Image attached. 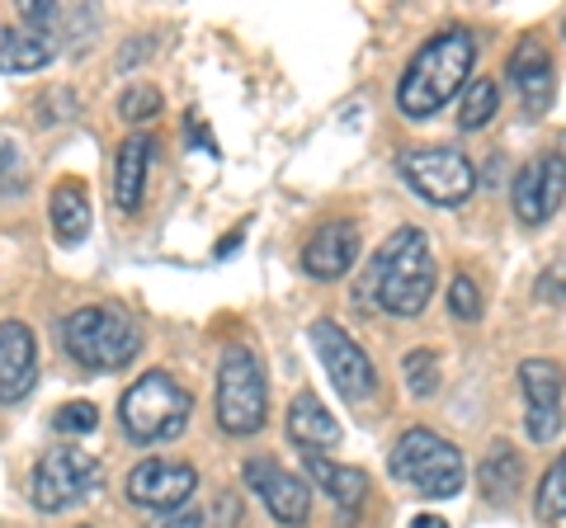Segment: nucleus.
Instances as JSON below:
<instances>
[{"mask_svg":"<svg viewBox=\"0 0 566 528\" xmlns=\"http://www.w3.org/2000/svg\"><path fill=\"white\" fill-rule=\"evenodd\" d=\"M430 293H434V251L420 226H401L368 260V270L354 284V303H368L387 316H420Z\"/></svg>","mask_w":566,"mask_h":528,"instance_id":"f257e3e1","label":"nucleus"},{"mask_svg":"<svg viewBox=\"0 0 566 528\" xmlns=\"http://www.w3.org/2000/svg\"><path fill=\"white\" fill-rule=\"evenodd\" d=\"M472 62H476V39L468 29L434 33V39L411 57V66H406V76L397 85V109L411 123L434 118L468 85Z\"/></svg>","mask_w":566,"mask_h":528,"instance_id":"f03ea898","label":"nucleus"},{"mask_svg":"<svg viewBox=\"0 0 566 528\" xmlns=\"http://www.w3.org/2000/svg\"><path fill=\"white\" fill-rule=\"evenodd\" d=\"M62 345L91 373H114V368L133 363L142 349V326L123 307H76L62 321Z\"/></svg>","mask_w":566,"mask_h":528,"instance_id":"7ed1b4c3","label":"nucleus"},{"mask_svg":"<svg viewBox=\"0 0 566 528\" xmlns=\"http://www.w3.org/2000/svg\"><path fill=\"white\" fill-rule=\"evenodd\" d=\"M387 472L397 482L416 486L420 496L430 500H453L458 490L468 486V463L444 434L434 430H406L397 444H392V457H387Z\"/></svg>","mask_w":566,"mask_h":528,"instance_id":"20e7f679","label":"nucleus"},{"mask_svg":"<svg viewBox=\"0 0 566 528\" xmlns=\"http://www.w3.org/2000/svg\"><path fill=\"white\" fill-rule=\"evenodd\" d=\"M189 411H193V397L166 373V368L142 373L128 392L118 397V420H123V434H128L133 444H161V439H175L185 430Z\"/></svg>","mask_w":566,"mask_h":528,"instance_id":"39448f33","label":"nucleus"},{"mask_svg":"<svg viewBox=\"0 0 566 528\" xmlns=\"http://www.w3.org/2000/svg\"><path fill=\"white\" fill-rule=\"evenodd\" d=\"M270 420V387L251 345H227L218 363V425L227 434H260Z\"/></svg>","mask_w":566,"mask_h":528,"instance_id":"423d86ee","label":"nucleus"},{"mask_svg":"<svg viewBox=\"0 0 566 528\" xmlns=\"http://www.w3.org/2000/svg\"><path fill=\"white\" fill-rule=\"evenodd\" d=\"M104 482V467L95 463L91 453L81 448H52L39 457L33 467V482H29V496L43 515H57V509H71L81 500H91Z\"/></svg>","mask_w":566,"mask_h":528,"instance_id":"0eeeda50","label":"nucleus"},{"mask_svg":"<svg viewBox=\"0 0 566 528\" xmlns=\"http://www.w3.org/2000/svg\"><path fill=\"white\" fill-rule=\"evenodd\" d=\"M401 180L411 184L424 203L434 208H458L472 199L476 170L458 147H416L401 156Z\"/></svg>","mask_w":566,"mask_h":528,"instance_id":"6e6552de","label":"nucleus"},{"mask_svg":"<svg viewBox=\"0 0 566 528\" xmlns=\"http://www.w3.org/2000/svg\"><path fill=\"white\" fill-rule=\"evenodd\" d=\"M312 345H316V359H322L326 368V378L335 382V392H340L345 401H368L378 392V368L374 359L364 355L359 345H354V336L340 326V321H331V316H322V321H312Z\"/></svg>","mask_w":566,"mask_h":528,"instance_id":"1a4fd4ad","label":"nucleus"},{"mask_svg":"<svg viewBox=\"0 0 566 528\" xmlns=\"http://www.w3.org/2000/svg\"><path fill=\"white\" fill-rule=\"evenodd\" d=\"M566 199V166L562 156H528L515 170V184H510V203H515V218L524 226H543L557 218V208Z\"/></svg>","mask_w":566,"mask_h":528,"instance_id":"9d476101","label":"nucleus"},{"mask_svg":"<svg viewBox=\"0 0 566 528\" xmlns=\"http://www.w3.org/2000/svg\"><path fill=\"white\" fill-rule=\"evenodd\" d=\"M520 392H524V430L534 444L562 434V392H566V368L557 359H524L520 363Z\"/></svg>","mask_w":566,"mask_h":528,"instance_id":"9b49d317","label":"nucleus"},{"mask_svg":"<svg viewBox=\"0 0 566 528\" xmlns=\"http://www.w3.org/2000/svg\"><path fill=\"white\" fill-rule=\"evenodd\" d=\"M123 490H128L137 509H180L199 490V472L180 463V457H147V463L128 472Z\"/></svg>","mask_w":566,"mask_h":528,"instance_id":"f8f14e48","label":"nucleus"},{"mask_svg":"<svg viewBox=\"0 0 566 528\" xmlns=\"http://www.w3.org/2000/svg\"><path fill=\"white\" fill-rule=\"evenodd\" d=\"M241 477L245 486L255 490V496L264 500V509L279 519V524H289V528H303L307 515H312V490L303 477H293V472H283L274 457H251V463L241 467Z\"/></svg>","mask_w":566,"mask_h":528,"instance_id":"ddd939ff","label":"nucleus"},{"mask_svg":"<svg viewBox=\"0 0 566 528\" xmlns=\"http://www.w3.org/2000/svg\"><path fill=\"white\" fill-rule=\"evenodd\" d=\"M505 72H510V85H515V95H520L528 118H543L547 109H553V99H557V66H553V57H547V47L538 39H524L515 52H510Z\"/></svg>","mask_w":566,"mask_h":528,"instance_id":"4468645a","label":"nucleus"},{"mask_svg":"<svg viewBox=\"0 0 566 528\" xmlns=\"http://www.w3.org/2000/svg\"><path fill=\"white\" fill-rule=\"evenodd\" d=\"M39 382V340L29 321H0V406H14Z\"/></svg>","mask_w":566,"mask_h":528,"instance_id":"2eb2a0df","label":"nucleus"},{"mask_svg":"<svg viewBox=\"0 0 566 528\" xmlns=\"http://www.w3.org/2000/svg\"><path fill=\"white\" fill-rule=\"evenodd\" d=\"M354 255H359L354 222H326V226H316L303 245V270L312 278H322V284H335V278H345L354 270Z\"/></svg>","mask_w":566,"mask_h":528,"instance_id":"dca6fc26","label":"nucleus"},{"mask_svg":"<svg viewBox=\"0 0 566 528\" xmlns=\"http://www.w3.org/2000/svg\"><path fill=\"white\" fill-rule=\"evenodd\" d=\"M289 439L307 453H322L340 444V420H335L316 392H297L289 406Z\"/></svg>","mask_w":566,"mask_h":528,"instance_id":"f3484780","label":"nucleus"},{"mask_svg":"<svg viewBox=\"0 0 566 528\" xmlns=\"http://www.w3.org/2000/svg\"><path fill=\"white\" fill-rule=\"evenodd\" d=\"M151 151L156 142L147 133L128 137V142L118 147V166H114V203L123 213H137L142 208V193H147V170H151Z\"/></svg>","mask_w":566,"mask_h":528,"instance_id":"a211bd4d","label":"nucleus"},{"mask_svg":"<svg viewBox=\"0 0 566 528\" xmlns=\"http://www.w3.org/2000/svg\"><path fill=\"white\" fill-rule=\"evenodd\" d=\"M48 218H52V236L57 245H81L91 232V193L81 180H62L48 199Z\"/></svg>","mask_w":566,"mask_h":528,"instance_id":"6ab92c4d","label":"nucleus"},{"mask_svg":"<svg viewBox=\"0 0 566 528\" xmlns=\"http://www.w3.org/2000/svg\"><path fill=\"white\" fill-rule=\"evenodd\" d=\"M303 472H307L316 486H322V496H331L340 509H359L364 496H368V477H364L359 467L331 463V457H322V453H307L303 457Z\"/></svg>","mask_w":566,"mask_h":528,"instance_id":"aec40b11","label":"nucleus"},{"mask_svg":"<svg viewBox=\"0 0 566 528\" xmlns=\"http://www.w3.org/2000/svg\"><path fill=\"white\" fill-rule=\"evenodd\" d=\"M52 57H57V39L0 24V72H43Z\"/></svg>","mask_w":566,"mask_h":528,"instance_id":"412c9836","label":"nucleus"},{"mask_svg":"<svg viewBox=\"0 0 566 528\" xmlns=\"http://www.w3.org/2000/svg\"><path fill=\"white\" fill-rule=\"evenodd\" d=\"M520 477H524V463H520V453L510 444H495L482 457V467H476V482H482V490L491 500H510V496H515Z\"/></svg>","mask_w":566,"mask_h":528,"instance_id":"4be33fe9","label":"nucleus"},{"mask_svg":"<svg viewBox=\"0 0 566 528\" xmlns=\"http://www.w3.org/2000/svg\"><path fill=\"white\" fill-rule=\"evenodd\" d=\"M495 109H501V85L476 76L468 91H463V109H458V123H463V133H482L486 123L495 118Z\"/></svg>","mask_w":566,"mask_h":528,"instance_id":"5701e85b","label":"nucleus"},{"mask_svg":"<svg viewBox=\"0 0 566 528\" xmlns=\"http://www.w3.org/2000/svg\"><path fill=\"white\" fill-rule=\"evenodd\" d=\"M534 509H538L543 524H562V519H566V453L543 472V482H538V505H534Z\"/></svg>","mask_w":566,"mask_h":528,"instance_id":"b1692460","label":"nucleus"},{"mask_svg":"<svg viewBox=\"0 0 566 528\" xmlns=\"http://www.w3.org/2000/svg\"><path fill=\"white\" fill-rule=\"evenodd\" d=\"M401 373H406V392H411L416 401L439 392V359L430 355V349H411V355L401 359Z\"/></svg>","mask_w":566,"mask_h":528,"instance_id":"393cba45","label":"nucleus"},{"mask_svg":"<svg viewBox=\"0 0 566 528\" xmlns=\"http://www.w3.org/2000/svg\"><path fill=\"white\" fill-rule=\"evenodd\" d=\"M95 425H99V406H95V401H66V406L52 411V430H57V434L81 439V434H95Z\"/></svg>","mask_w":566,"mask_h":528,"instance_id":"a878e982","label":"nucleus"},{"mask_svg":"<svg viewBox=\"0 0 566 528\" xmlns=\"http://www.w3.org/2000/svg\"><path fill=\"white\" fill-rule=\"evenodd\" d=\"M161 114V91H151V85H142L133 81V91H123L118 99V118H128V123H147Z\"/></svg>","mask_w":566,"mask_h":528,"instance_id":"bb28decb","label":"nucleus"},{"mask_svg":"<svg viewBox=\"0 0 566 528\" xmlns=\"http://www.w3.org/2000/svg\"><path fill=\"white\" fill-rule=\"evenodd\" d=\"M24 184V151L10 133H0V193H14Z\"/></svg>","mask_w":566,"mask_h":528,"instance_id":"cd10ccee","label":"nucleus"},{"mask_svg":"<svg viewBox=\"0 0 566 528\" xmlns=\"http://www.w3.org/2000/svg\"><path fill=\"white\" fill-rule=\"evenodd\" d=\"M449 307L458 321H476V316H482V288H476L468 274H458L449 284Z\"/></svg>","mask_w":566,"mask_h":528,"instance_id":"c85d7f7f","label":"nucleus"},{"mask_svg":"<svg viewBox=\"0 0 566 528\" xmlns=\"http://www.w3.org/2000/svg\"><path fill=\"white\" fill-rule=\"evenodd\" d=\"M411 528H449V524L439 519V515H416V519H411Z\"/></svg>","mask_w":566,"mask_h":528,"instance_id":"c756f323","label":"nucleus"},{"mask_svg":"<svg viewBox=\"0 0 566 528\" xmlns=\"http://www.w3.org/2000/svg\"><path fill=\"white\" fill-rule=\"evenodd\" d=\"M557 156H562V166H566V128H562V137H557Z\"/></svg>","mask_w":566,"mask_h":528,"instance_id":"7c9ffc66","label":"nucleus"},{"mask_svg":"<svg viewBox=\"0 0 566 528\" xmlns=\"http://www.w3.org/2000/svg\"><path fill=\"white\" fill-rule=\"evenodd\" d=\"M562 33H566V14H562Z\"/></svg>","mask_w":566,"mask_h":528,"instance_id":"2f4dec72","label":"nucleus"}]
</instances>
